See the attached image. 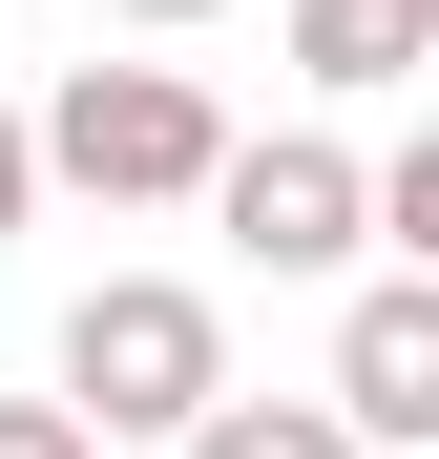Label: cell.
<instances>
[{"mask_svg": "<svg viewBox=\"0 0 439 459\" xmlns=\"http://www.w3.org/2000/svg\"><path fill=\"white\" fill-rule=\"evenodd\" d=\"M231 397V314H209L189 272H105L84 314H63V418L84 438H189Z\"/></svg>", "mask_w": 439, "mask_h": 459, "instance_id": "obj_1", "label": "cell"}, {"mask_svg": "<svg viewBox=\"0 0 439 459\" xmlns=\"http://www.w3.org/2000/svg\"><path fill=\"white\" fill-rule=\"evenodd\" d=\"M22 146H42V188H84V209H189L231 126H209V84H189V63H84V84H63Z\"/></svg>", "mask_w": 439, "mask_h": 459, "instance_id": "obj_2", "label": "cell"}, {"mask_svg": "<svg viewBox=\"0 0 439 459\" xmlns=\"http://www.w3.org/2000/svg\"><path fill=\"white\" fill-rule=\"evenodd\" d=\"M189 209L231 230L251 272H335V251H377V168H356V146H314V126L209 146V188H189Z\"/></svg>", "mask_w": 439, "mask_h": 459, "instance_id": "obj_3", "label": "cell"}, {"mask_svg": "<svg viewBox=\"0 0 439 459\" xmlns=\"http://www.w3.org/2000/svg\"><path fill=\"white\" fill-rule=\"evenodd\" d=\"M335 418H356V459L439 438V272H377V292L335 314Z\"/></svg>", "mask_w": 439, "mask_h": 459, "instance_id": "obj_4", "label": "cell"}, {"mask_svg": "<svg viewBox=\"0 0 439 459\" xmlns=\"http://www.w3.org/2000/svg\"><path fill=\"white\" fill-rule=\"evenodd\" d=\"M293 63H314L335 105H377V84L439 63V0H293Z\"/></svg>", "mask_w": 439, "mask_h": 459, "instance_id": "obj_5", "label": "cell"}, {"mask_svg": "<svg viewBox=\"0 0 439 459\" xmlns=\"http://www.w3.org/2000/svg\"><path fill=\"white\" fill-rule=\"evenodd\" d=\"M168 459H356V418H335V397H209Z\"/></svg>", "mask_w": 439, "mask_h": 459, "instance_id": "obj_6", "label": "cell"}, {"mask_svg": "<svg viewBox=\"0 0 439 459\" xmlns=\"http://www.w3.org/2000/svg\"><path fill=\"white\" fill-rule=\"evenodd\" d=\"M0 459H105V438L63 418V397H0Z\"/></svg>", "mask_w": 439, "mask_h": 459, "instance_id": "obj_7", "label": "cell"}, {"mask_svg": "<svg viewBox=\"0 0 439 459\" xmlns=\"http://www.w3.org/2000/svg\"><path fill=\"white\" fill-rule=\"evenodd\" d=\"M42 209V146H22V105H0V230H22Z\"/></svg>", "mask_w": 439, "mask_h": 459, "instance_id": "obj_8", "label": "cell"}, {"mask_svg": "<svg viewBox=\"0 0 439 459\" xmlns=\"http://www.w3.org/2000/svg\"><path fill=\"white\" fill-rule=\"evenodd\" d=\"M105 22H209V0H105Z\"/></svg>", "mask_w": 439, "mask_h": 459, "instance_id": "obj_9", "label": "cell"}]
</instances>
